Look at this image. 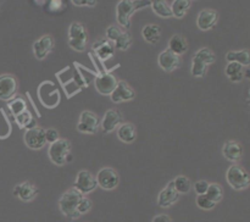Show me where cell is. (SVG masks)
Wrapping results in <instances>:
<instances>
[{"label": "cell", "instance_id": "484cf974", "mask_svg": "<svg viewBox=\"0 0 250 222\" xmlns=\"http://www.w3.org/2000/svg\"><path fill=\"white\" fill-rule=\"evenodd\" d=\"M190 6H192V1H189V0H175L170 7L173 16L177 17V19H182L187 14Z\"/></svg>", "mask_w": 250, "mask_h": 222}, {"label": "cell", "instance_id": "60d3db41", "mask_svg": "<svg viewBox=\"0 0 250 222\" xmlns=\"http://www.w3.org/2000/svg\"><path fill=\"white\" fill-rule=\"evenodd\" d=\"M73 4L76 5H83V4H89V6H94L95 4H97V1H83V0H73Z\"/></svg>", "mask_w": 250, "mask_h": 222}, {"label": "cell", "instance_id": "f546056e", "mask_svg": "<svg viewBox=\"0 0 250 222\" xmlns=\"http://www.w3.org/2000/svg\"><path fill=\"white\" fill-rule=\"evenodd\" d=\"M172 182L173 187H175L176 192H177L178 194H187L190 190V188H192L190 181L188 180V177H186V176H177Z\"/></svg>", "mask_w": 250, "mask_h": 222}, {"label": "cell", "instance_id": "2e32d148", "mask_svg": "<svg viewBox=\"0 0 250 222\" xmlns=\"http://www.w3.org/2000/svg\"><path fill=\"white\" fill-rule=\"evenodd\" d=\"M219 20V14L214 9H204L199 12L197 19V24L202 31H209L214 28Z\"/></svg>", "mask_w": 250, "mask_h": 222}, {"label": "cell", "instance_id": "9a60e30c", "mask_svg": "<svg viewBox=\"0 0 250 222\" xmlns=\"http://www.w3.org/2000/svg\"><path fill=\"white\" fill-rule=\"evenodd\" d=\"M54 48V39L53 37L45 34V36L41 37L38 40L34 41L33 44V53L38 60H43L49 55Z\"/></svg>", "mask_w": 250, "mask_h": 222}, {"label": "cell", "instance_id": "5b68a950", "mask_svg": "<svg viewBox=\"0 0 250 222\" xmlns=\"http://www.w3.org/2000/svg\"><path fill=\"white\" fill-rule=\"evenodd\" d=\"M227 182L234 190L247 189L250 184L248 172L239 165H232L227 171Z\"/></svg>", "mask_w": 250, "mask_h": 222}, {"label": "cell", "instance_id": "d6986e66", "mask_svg": "<svg viewBox=\"0 0 250 222\" xmlns=\"http://www.w3.org/2000/svg\"><path fill=\"white\" fill-rule=\"evenodd\" d=\"M222 154L225 158L229 161H239L243 156V148L239 143L234 141H225L224 146H222Z\"/></svg>", "mask_w": 250, "mask_h": 222}, {"label": "cell", "instance_id": "8992f818", "mask_svg": "<svg viewBox=\"0 0 250 222\" xmlns=\"http://www.w3.org/2000/svg\"><path fill=\"white\" fill-rule=\"evenodd\" d=\"M98 185L104 190H112L119 185L120 176L112 167H104L97 173Z\"/></svg>", "mask_w": 250, "mask_h": 222}, {"label": "cell", "instance_id": "7c38bea8", "mask_svg": "<svg viewBox=\"0 0 250 222\" xmlns=\"http://www.w3.org/2000/svg\"><path fill=\"white\" fill-rule=\"evenodd\" d=\"M117 78L111 73H104L95 78V89L102 95H110L117 85Z\"/></svg>", "mask_w": 250, "mask_h": 222}, {"label": "cell", "instance_id": "277c9868", "mask_svg": "<svg viewBox=\"0 0 250 222\" xmlns=\"http://www.w3.org/2000/svg\"><path fill=\"white\" fill-rule=\"evenodd\" d=\"M88 41V33L80 22H72L68 27V45L76 51H84Z\"/></svg>", "mask_w": 250, "mask_h": 222}, {"label": "cell", "instance_id": "7a4b0ae2", "mask_svg": "<svg viewBox=\"0 0 250 222\" xmlns=\"http://www.w3.org/2000/svg\"><path fill=\"white\" fill-rule=\"evenodd\" d=\"M151 1H133V0H121L116 6V20L120 26L129 29L131 27V16L136 10L146 7Z\"/></svg>", "mask_w": 250, "mask_h": 222}, {"label": "cell", "instance_id": "cb8c5ba5", "mask_svg": "<svg viewBox=\"0 0 250 222\" xmlns=\"http://www.w3.org/2000/svg\"><path fill=\"white\" fill-rule=\"evenodd\" d=\"M144 40L148 41L150 44H156L161 37V28L155 23L146 24L142 31Z\"/></svg>", "mask_w": 250, "mask_h": 222}, {"label": "cell", "instance_id": "d4e9b609", "mask_svg": "<svg viewBox=\"0 0 250 222\" xmlns=\"http://www.w3.org/2000/svg\"><path fill=\"white\" fill-rule=\"evenodd\" d=\"M225 73L227 77L232 81V82L237 83L241 82L243 80V66H241L237 62H229L226 68H225Z\"/></svg>", "mask_w": 250, "mask_h": 222}, {"label": "cell", "instance_id": "4dcf8cb0", "mask_svg": "<svg viewBox=\"0 0 250 222\" xmlns=\"http://www.w3.org/2000/svg\"><path fill=\"white\" fill-rule=\"evenodd\" d=\"M132 44V37L128 32H122L121 36L115 40V48L119 50H127Z\"/></svg>", "mask_w": 250, "mask_h": 222}, {"label": "cell", "instance_id": "f1b7e54d", "mask_svg": "<svg viewBox=\"0 0 250 222\" xmlns=\"http://www.w3.org/2000/svg\"><path fill=\"white\" fill-rule=\"evenodd\" d=\"M193 58L198 59V60H200L202 62H204L205 65H208V66L211 65V63H214L215 60H216V55H215L214 51L209 48L199 49V50L194 54V56H193Z\"/></svg>", "mask_w": 250, "mask_h": 222}, {"label": "cell", "instance_id": "ffe728a7", "mask_svg": "<svg viewBox=\"0 0 250 222\" xmlns=\"http://www.w3.org/2000/svg\"><path fill=\"white\" fill-rule=\"evenodd\" d=\"M92 48L97 53V55L104 61H106L107 59L114 56V46L106 39H99V40L93 44Z\"/></svg>", "mask_w": 250, "mask_h": 222}, {"label": "cell", "instance_id": "9c48e42d", "mask_svg": "<svg viewBox=\"0 0 250 222\" xmlns=\"http://www.w3.org/2000/svg\"><path fill=\"white\" fill-rule=\"evenodd\" d=\"M24 143L32 150H39L46 144L45 129L41 127H32L24 133Z\"/></svg>", "mask_w": 250, "mask_h": 222}, {"label": "cell", "instance_id": "74e56055", "mask_svg": "<svg viewBox=\"0 0 250 222\" xmlns=\"http://www.w3.org/2000/svg\"><path fill=\"white\" fill-rule=\"evenodd\" d=\"M60 139V134H59V132L56 131V129L54 128H49V129H45V141L46 143H55L56 141H59Z\"/></svg>", "mask_w": 250, "mask_h": 222}, {"label": "cell", "instance_id": "d590c367", "mask_svg": "<svg viewBox=\"0 0 250 222\" xmlns=\"http://www.w3.org/2000/svg\"><path fill=\"white\" fill-rule=\"evenodd\" d=\"M122 32H124V31H122V29L120 28L119 26H114V24H112V26H109L106 28L107 39H109V40L115 41L117 38H119L120 36H121Z\"/></svg>", "mask_w": 250, "mask_h": 222}, {"label": "cell", "instance_id": "7402d4cb", "mask_svg": "<svg viewBox=\"0 0 250 222\" xmlns=\"http://www.w3.org/2000/svg\"><path fill=\"white\" fill-rule=\"evenodd\" d=\"M117 137L124 143H133L137 138L136 127L132 123H122L117 128Z\"/></svg>", "mask_w": 250, "mask_h": 222}, {"label": "cell", "instance_id": "3957f363", "mask_svg": "<svg viewBox=\"0 0 250 222\" xmlns=\"http://www.w3.org/2000/svg\"><path fill=\"white\" fill-rule=\"evenodd\" d=\"M49 158L51 162L58 166L65 165L72 159L71 156V143L67 139L60 138L49 146Z\"/></svg>", "mask_w": 250, "mask_h": 222}, {"label": "cell", "instance_id": "30bf717a", "mask_svg": "<svg viewBox=\"0 0 250 222\" xmlns=\"http://www.w3.org/2000/svg\"><path fill=\"white\" fill-rule=\"evenodd\" d=\"M19 85L17 81L11 75H1L0 76V100L9 101L16 95Z\"/></svg>", "mask_w": 250, "mask_h": 222}, {"label": "cell", "instance_id": "83f0119b", "mask_svg": "<svg viewBox=\"0 0 250 222\" xmlns=\"http://www.w3.org/2000/svg\"><path fill=\"white\" fill-rule=\"evenodd\" d=\"M205 195H207L211 202L217 204V202H221L222 198H224V189H222L221 185L217 184V183H211V184H209V187H208Z\"/></svg>", "mask_w": 250, "mask_h": 222}, {"label": "cell", "instance_id": "4fadbf2b", "mask_svg": "<svg viewBox=\"0 0 250 222\" xmlns=\"http://www.w3.org/2000/svg\"><path fill=\"white\" fill-rule=\"evenodd\" d=\"M134 97H136L134 90L129 87L128 83L124 82V81H119L114 92L110 94L112 102H116V104L124 101H131V100L134 99Z\"/></svg>", "mask_w": 250, "mask_h": 222}, {"label": "cell", "instance_id": "836d02e7", "mask_svg": "<svg viewBox=\"0 0 250 222\" xmlns=\"http://www.w3.org/2000/svg\"><path fill=\"white\" fill-rule=\"evenodd\" d=\"M195 202H197V205L202 210H211V209H214L215 205H216L214 202H211V200H210L205 194L198 195Z\"/></svg>", "mask_w": 250, "mask_h": 222}, {"label": "cell", "instance_id": "f35d334b", "mask_svg": "<svg viewBox=\"0 0 250 222\" xmlns=\"http://www.w3.org/2000/svg\"><path fill=\"white\" fill-rule=\"evenodd\" d=\"M209 184L210 183H208L207 181H204V180L197 181V182L194 183V190L197 192L198 195H203L207 193Z\"/></svg>", "mask_w": 250, "mask_h": 222}, {"label": "cell", "instance_id": "52a82bcc", "mask_svg": "<svg viewBox=\"0 0 250 222\" xmlns=\"http://www.w3.org/2000/svg\"><path fill=\"white\" fill-rule=\"evenodd\" d=\"M98 187L97 180H95L94 176L87 170H81L77 173V177H76L75 185L73 188L77 189L78 192L82 195L89 194L93 190H95V188Z\"/></svg>", "mask_w": 250, "mask_h": 222}, {"label": "cell", "instance_id": "d6a6232c", "mask_svg": "<svg viewBox=\"0 0 250 222\" xmlns=\"http://www.w3.org/2000/svg\"><path fill=\"white\" fill-rule=\"evenodd\" d=\"M208 71V65L202 62L198 59L193 58V66H192V75L194 77H204Z\"/></svg>", "mask_w": 250, "mask_h": 222}, {"label": "cell", "instance_id": "6da1fadb", "mask_svg": "<svg viewBox=\"0 0 250 222\" xmlns=\"http://www.w3.org/2000/svg\"><path fill=\"white\" fill-rule=\"evenodd\" d=\"M83 195L78 192L75 188L66 190L62 195H61L60 200H59V207L60 211L65 215L66 217L71 220H76L80 217V214L77 212V206L80 204L81 199Z\"/></svg>", "mask_w": 250, "mask_h": 222}, {"label": "cell", "instance_id": "ac0fdd59", "mask_svg": "<svg viewBox=\"0 0 250 222\" xmlns=\"http://www.w3.org/2000/svg\"><path fill=\"white\" fill-rule=\"evenodd\" d=\"M38 194L36 185L32 184L31 182H23L21 184H17L14 188V195L20 198L22 202H31Z\"/></svg>", "mask_w": 250, "mask_h": 222}, {"label": "cell", "instance_id": "ba28073f", "mask_svg": "<svg viewBox=\"0 0 250 222\" xmlns=\"http://www.w3.org/2000/svg\"><path fill=\"white\" fill-rule=\"evenodd\" d=\"M100 127V119L97 114L92 111H83L80 116L77 129L81 133H95Z\"/></svg>", "mask_w": 250, "mask_h": 222}, {"label": "cell", "instance_id": "44dd1931", "mask_svg": "<svg viewBox=\"0 0 250 222\" xmlns=\"http://www.w3.org/2000/svg\"><path fill=\"white\" fill-rule=\"evenodd\" d=\"M168 50L172 51L176 55L181 56L183 54L187 53L188 50V43L186 40V38L183 36H180V34H175L172 36V38L168 41Z\"/></svg>", "mask_w": 250, "mask_h": 222}, {"label": "cell", "instance_id": "603a6c76", "mask_svg": "<svg viewBox=\"0 0 250 222\" xmlns=\"http://www.w3.org/2000/svg\"><path fill=\"white\" fill-rule=\"evenodd\" d=\"M226 60L229 62H237L241 66L246 67L250 63V51L248 49L237 51H229L226 55Z\"/></svg>", "mask_w": 250, "mask_h": 222}, {"label": "cell", "instance_id": "8fae6325", "mask_svg": "<svg viewBox=\"0 0 250 222\" xmlns=\"http://www.w3.org/2000/svg\"><path fill=\"white\" fill-rule=\"evenodd\" d=\"M122 121H124V117L121 112L116 109H110L105 112L104 117L100 121V127L105 133H110L119 128L122 124Z\"/></svg>", "mask_w": 250, "mask_h": 222}, {"label": "cell", "instance_id": "8d00e7d4", "mask_svg": "<svg viewBox=\"0 0 250 222\" xmlns=\"http://www.w3.org/2000/svg\"><path fill=\"white\" fill-rule=\"evenodd\" d=\"M16 120L21 127H29V122H33L32 115L27 110L22 112V114H20L19 116H16Z\"/></svg>", "mask_w": 250, "mask_h": 222}, {"label": "cell", "instance_id": "1f68e13d", "mask_svg": "<svg viewBox=\"0 0 250 222\" xmlns=\"http://www.w3.org/2000/svg\"><path fill=\"white\" fill-rule=\"evenodd\" d=\"M9 107L15 116H19L20 114H22V112L27 110L26 101H24L22 98H16V99L12 100V101L9 104Z\"/></svg>", "mask_w": 250, "mask_h": 222}, {"label": "cell", "instance_id": "e575fe53", "mask_svg": "<svg viewBox=\"0 0 250 222\" xmlns=\"http://www.w3.org/2000/svg\"><path fill=\"white\" fill-rule=\"evenodd\" d=\"M92 206H93L92 200H90L89 198H87L83 195V198L81 199L80 204H78V206H77V212L80 214V216L81 215H84V214H87L90 209H92Z\"/></svg>", "mask_w": 250, "mask_h": 222}, {"label": "cell", "instance_id": "e0dca14e", "mask_svg": "<svg viewBox=\"0 0 250 222\" xmlns=\"http://www.w3.org/2000/svg\"><path fill=\"white\" fill-rule=\"evenodd\" d=\"M180 198V194L176 192L173 187V182H170L160 193L158 197V204L160 207H170L175 204Z\"/></svg>", "mask_w": 250, "mask_h": 222}, {"label": "cell", "instance_id": "5bb4252c", "mask_svg": "<svg viewBox=\"0 0 250 222\" xmlns=\"http://www.w3.org/2000/svg\"><path fill=\"white\" fill-rule=\"evenodd\" d=\"M159 66L163 68L166 72H172V71L177 70L178 67L182 63V60H181V56L176 55L172 51H170L168 49L164 50L163 53L159 55L158 59Z\"/></svg>", "mask_w": 250, "mask_h": 222}, {"label": "cell", "instance_id": "4316f807", "mask_svg": "<svg viewBox=\"0 0 250 222\" xmlns=\"http://www.w3.org/2000/svg\"><path fill=\"white\" fill-rule=\"evenodd\" d=\"M151 9L155 12L158 16L163 17V19H170L172 17V11H171L170 5L166 1H163V0H155V1H151Z\"/></svg>", "mask_w": 250, "mask_h": 222}, {"label": "cell", "instance_id": "ab89813d", "mask_svg": "<svg viewBox=\"0 0 250 222\" xmlns=\"http://www.w3.org/2000/svg\"><path fill=\"white\" fill-rule=\"evenodd\" d=\"M153 222H172V220L170 219V216L166 214H160L156 215L153 219Z\"/></svg>", "mask_w": 250, "mask_h": 222}]
</instances>
